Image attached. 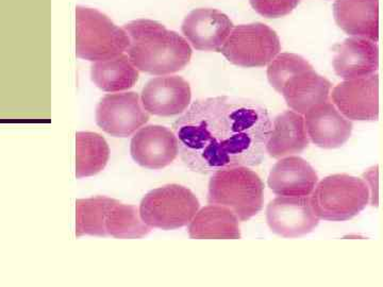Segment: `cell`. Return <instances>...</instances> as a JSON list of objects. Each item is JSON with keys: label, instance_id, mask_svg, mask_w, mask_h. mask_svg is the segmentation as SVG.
I'll use <instances>...</instances> for the list:
<instances>
[{"label": "cell", "instance_id": "obj_1", "mask_svg": "<svg viewBox=\"0 0 383 287\" xmlns=\"http://www.w3.org/2000/svg\"><path fill=\"white\" fill-rule=\"evenodd\" d=\"M272 127L264 107L228 96L196 100L173 125L182 162L201 175L258 166L264 159Z\"/></svg>", "mask_w": 383, "mask_h": 287}, {"label": "cell", "instance_id": "obj_2", "mask_svg": "<svg viewBox=\"0 0 383 287\" xmlns=\"http://www.w3.org/2000/svg\"><path fill=\"white\" fill-rule=\"evenodd\" d=\"M123 29L130 37L128 56L140 71L167 76L190 63L192 48L189 40L163 25L150 19H138L126 24Z\"/></svg>", "mask_w": 383, "mask_h": 287}, {"label": "cell", "instance_id": "obj_3", "mask_svg": "<svg viewBox=\"0 0 383 287\" xmlns=\"http://www.w3.org/2000/svg\"><path fill=\"white\" fill-rule=\"evenodd\" d=\"M264 184L248 166L217 170L209 181L208 202L230 209L240 221H247L263 207Z\"/></svg>", "mask_w": 383, "mask_h": 287}, {"label": "cell", "instance_id": "obj_4", "mask_svg": "<svg viewBox=\"0 0 383 287\" xmlns=\"http://www.w3.org/2000/svg\"><path fill=\"white\" fill-rule=\"evenodd\" d=\"M310 199L319 219L346 221L367 207L370 192L363 179L337 173L318 182Z\"/></svg>", "mask_w": 383, "mask_h": 287}, {"label": "cell", "instance_id": "obj_5", "mask_svg": "<svg viewBox=\"0 0 383 287\" xmlns=\"http://www.w3.org/2000/svg\"><path fill=\"white\" fill-rule=\"evenodd\" d=\"M76 25V54L80 59L99 62L120 56L129 48L126 30L96 9L78 6Z\"/></svg>", "mask_w": 383, "mask_h": 287}, {"label": "cell", "instance_id": "obj_6", "mask_svg": "<svg viewBox=\"0 0 383 287\" xmlns=\"http://www.w3.org/2000/svg\"><path fill=\"white\" fill-rule=\"evenodd\" d=\"M199 208V201L191 189L167 184L145 195L139 210L143 221L151 229L176 230L190 224Z\"/></svg>", "mask_w": 383, "mask_h": 287}, {"label": "cell", "instance_id": "obj_7", "mask_svg": "<svg viewBox=\"0 0 383 287\" xmlns=\"http://www.w3.org/2000/svg\"><path fill=\"white\" fill-rule=\"evenodd\" d=\"M280 51L278 34L262 23L236 26L221 49L230 63L246 68L270 64Z\"/></svg>", "mask_w": 383, "mask_h": 287}, {"label": "cell", "instance_id": "obj_8", "mask_svg": "<svg viewBox=\"0 0 383 287\" xmlns=\"http://www.w3.org/2000/svg\"><path fill=\"white\" fill-rule=\"evenodd\" d=\"M149 120L141 97L134 91L108 94L96 108V124L114 137H128Z\"/></svg>", "mask_w": 383, "mask_h": 287}, {"label": "cell", "instance_id": "obj_9", "mask_svg": "<svg viewBox=\"0 0 383 287\" xmlns=\"http://www.w3.org/2000/svg\"><path fill=\"white\" fill-rule=\"evenodd\" d=\"M333 105L351 121H376L379 118V76L344 80L331 93Z\"/></svg>", "mask_w": 383, "mask_h": 287}, {"label": "cell", "instance_id": "obj_10", "mask_svg": "<svg viewBox=\"0 0 383 287\" xmlns=\"http://www.w3.org/2000/svg\"><path fill=\"white\" fill-rule=\"evenodd\" d=\"M270 229L285 238H296L312 232L319 222L309 196H278L266 208Z\"/></svg>", "mask_w": 383, "mask_h": 287}, {"label": "cell", "instance_id": "obj_11", "mask_svg": "<svg viewBox=\"0 0 383 287\" xmlns=\"http://www.w3.org/2000/svg\"><path fill=\"white\" fill-rule=\"evenodd\" d=\"M130 153L140 166L153 170L162 169L171 165L177 158L179 140L171 129L159 125H148L133 135Z\"/></svg>", "mask_w": 383, "mask_h": 287}, {"label": "cell", "instance_id": "obj_12", "mask_svg": "<svg viewBox=\"0 0 383 287\" xmlns=\"http://www.w3.org/2000/svg\"><path fill=\"white\" fill-rule=\"evenodd\" d=\"M192 90L188 81L179 76H159L147 82L141 94L144 109L149 114L171 117L188 110Z\"/></svg>", "mask_w": 383, "mask_h": 287}, {"label": "cell", "instance_id": "obj_13", "mask_svg": "<svg viewBox=\"0 0 383 287\" xmlns=\"http://www.w3.org/2000/svg\"><path fill=\"white\" fill-rule=\"evenodd\" d=\"M233 23L216 9H195L184 18L181 30L189 43L200 51H220L233 30Z\"/></svg>", "mask_w": 383, "mask_h": 287}, {"label": "cell", "instance_id": "obj_14", "mask_svg": "<svg viewBox=\"0 0 383 287\" xmlns=\"http://www.w3.org/2000/svg\"><path fill=\"white\" fill-rule=\"evenodd\" d=\"M309 138L324 149L339 148L350 138L353 122L330 102L315 106L305 114Z\"/></svg>", "mask_w": 383, "mask_h": 287}, {"label": "cell", "instance_id": "obj_15", "mask_svg": "<svg viewBox=\"0 0 383 287\" xmlns=\"http://www.w3.org/2000/svg\"><path fill=\"white\" fill-rule=\"evenodd\" d=\"M268 186L277 196H310L317 185L314 168L303 158L289 156L279 160L268 176Z\"/></svg>", "mask_w": 383, "mask_h": 287}, {"label": "cell", "instance_id": "obj_16", "mask_svg": "<svg viewBox=\"0 0 383 287\" xmlns=\"http://www.w3.org/2000/svg\"><path fill=\"white\" fill-rule=\"evenodd\" d=\"M333 68L335 74L343 80L377 74L379 68L377 43L363 37L349 36L335 49Z\"/></svg>", "mask_w": 383, "mask_h": 287}, {"label": "cell", "instance_id": "obj_17", "mask_svg": "<svg viewBox=\"0 0 383 287\" xmlns=\"http://www.w3.org/2000/svg\"><path fill=\"white\" fill-rule=\"evenodd\" d=\"M333 16L336 25L349 36L378 43L379 0H335Z\"/></svg>", "mask_w": 383, "mask_h": 287}, {"label": "cell", "instance_id": "obj_18", "mask_svg": "<svg viewBox=\"0 0 383 287\" xmlns=\"http://www.w3.org/2000/svg\"><path fill=\"white\" fill-rule=\"evenodd\" d=\"M310 142L305 118L295 111H284L275 117L266 152L274 159L302 153Z\"/></svg>", "mask_w": 383, "mask_h": 287}, {"label": "cell", "instance_id": "obj_19", "mask_svg": "<svg viewBox=\"0 0 383 287\" xmlns=\"http://www.w3.org/2000/svg\"><path fill=\"white\" fill-rule=\"evenodd\" d=\"M330 90V81L311 68L289 78L280 94L289 109L303 115L315 106L328 102Z\"/></svg>", "mask_w": 383, "mask_h": 287}, {"label": "cell", "instance_id": "obj_20", "mask_svg": "<svg viewBox=\"0 0 383 287\" xmlns=\"http://www.w3.org/2000/svg\"><path fill=\"white\" fill-rule=\"evenodd\" d=\"M189 235L194 240H239L240 219L220 204H209L197 212L189 224Z\"/></svg>", "mask_w": 383, "mask_h": 287}, {"label": "cell", "instance_id": "obj_21", "mask_svg": "<svg viewBox=\"0 0 383 287\" xmlns=\"http://www.w3.org/2000/svg\"><path fill=\"white\" fill-rule=\"evenodd\" d=\"M91 78L97 87L108 93H120L134 86L139 80V69L129 56L120 55L91 66Z\"/></svg>", "mask_w": 383, "mask_h": 287}, {"label": "cell", "instance_id": "obj_22", "mask_svg": "<svg viewBox=\"0 0 383 287\" xmlns=\"http://www.w3.org/2000/svg\"><path fill=\"white\" fill-rule=\"evenodd\" d=\"M76 177H92L105 169L110 158V148L105 137L95 132L76 134Z\"/></svg>", "mask_w": 383, "mask_h": 287}, {"label": "cell", "instance_id": "obj_23", "mask_svg": "<svg viewBox=\"0 0 383 287\" xmlns=\"http://www.w3.org/2000/svg\"><path fill=\"white\" fill-rule=\"evenodd\" d=\"M106 229L108 236L115 238H141L151 230L149 225L143 221L140 210L115 199L107 215Z\"/></svg>", "mask_w": 383, "mask_h": 287}, {"label": "cell", "instance_id": "obj_24", "mask_svg": "<svg viewBox=\"0 0 383 287\" xmlns=\"http://www.w3.org/2000/svg\"><path fill=\"white\" fill-rule=\"evenodd\" d=\"M114 199L97 196L76 201V236H108L106 219Z\"/></svg>", "mask_w": 383, "mask_h": 287}, {"label": "cell", "instance_id": "obj_25", "mask_svg": "<svg viewBox=\"0 0 383 287\" xmlns=\"http://www.w3.org/2000/svg\"><path fill=\"white\" fill-rule=\"evenodd\" d=\"M313 68L302 56L295 54H279L267 67V79L271 85L280 93L285 82L300 71Z\"/></svg>", "mask_w": 383, "mask_h": 287}, {"label": "cell", "instance_id": "obj_26", "mask_svg": "<svg viewBox=\"0 0 383 287\" xmlns=\"http://www.w3.org/2000/svg\"><path fill=\"white\" fill-rule=\"evenodd\" d=\"M254 11L265 18L283 17L297 8L302 0H249Z\"/></svg>", "mask_w": 383, "mask_h": 287}, {"label": "cell", "instance_id": "obj_27", "mask_svg": "<svg viewBox=\"0 0 383 287\" xmlns=\"http://www.w3.org/2000/svg\"><path fill=\"white\" fill-rule=\"evenodd\" d=\"M363 180L367 184L370 192L369 203L378 208L379 204V166L375 165L363 173Z\"/></svg>", "mask_w": 383, "mask_h": 287}]
</instances>
